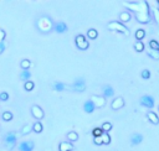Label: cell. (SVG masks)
<instances>
[{"label": "cell", "mask_w": 159, "mask_h": 151, "mask_svg": "<svg viewBox=\"0 0 159 151\" xmlns=\"http://www.w3.org/2000/svg\"><path fill=\"white\" fill-rule=\"evenodd\" d=\"M124 5L129 8V10L134 11L137 21H139L141 24H148L150 21V14H149V8L147 1H139L136 4L126 3Z\"/></svg>", "instance_id": "cell-1"}, {"label": "cell", "mask_w": 159, "mask_h": 151, "mask_svg": "<svg viewBox=\"0 0 159 151\" xmlns=\"http://www.w3.org/2000/svg\"><path fill=\"white\" fill-rule=\"evenodd\" d=\"M37 29L44 32V33H47L52 30V21L51 19H49L47 16H41L39 20H37Z\"/></svg>", "instance_id": "cell-2"}, {"label": "cell", "mask_w": 159, "mask_h": 151, "mask_svg": "<svg viewBox=\"0 0 159 151\" xmlns=\"http://www.w3.org/2000/svg\"><path fill=\"white\" fill-rule=\"evenodd\" d=\"M108 29L109 30H113V31H118L121 33H124V35H129V30L126 27L124 24H119L117 21H112L108 24Z\"/></svg>", "instance_id": "cell-3"}, {"label": "cell", "mask_w": 159, "mask_h": 151, "mask_svg": "<svg viewBox=\"0 0 159 151\" xmlns=\"http://www.w3.org/2000/svg\"><path fill=\"white\" fill-rule=\"evenodd\" d=\"M75 44H76V46H77V49H80V50H82V51L87 50L88 47H89L88 41L85 38L84 35H81V33L76 36V38H75Z\"/></svg>", "instance_id": "cell-4"}, {"label": "cell", "mask_w": 159, "mask_h": 151, "mask_svg": "<svg viewBox=\"0 0 159 151\" xmlns=\"http://www.w3.org/2000/svg\"><path fill=\"white\" fill-rule=\"evenodd\" d=\"M4 144L8 149H12L16 144V134L15 133H8L4 136Z\"/></svg>", "instance_id": "cell-5"}, {"label": "cell", "mask_w": 159, "mask_h": 151, "mask_svg": "<svg viewBox=\"0 0 159 151\" xmlns=\"http://www.w3.org/2000/svg\"><path fill=\"white\" fill-rule=\"evenodd\" d=\"M89 100H91L93 104L96 105V108H103V107L106 105V99H105V97H100V95H92Z\"/></svg>", "instance_id": "cell-6"}, {"label": "cell", "mask_w": 159, "mask_h": 151, "mask_svg": "<svg viewBox=\"0 0 159 151\" xmlns=\"http://www.w3.org/2000/svg\"><path fill=\"white\" fill-rule=\"evenodd\" d=\"M139 102H141V104L146 108L150 109L154 107V99H153V97H150V95H143Z\"/></svg>", "instance_id": "cell-7"}, {"label": "cell", "mask_w": 159, "mask_h": 151, "mask_svg": "<svg viewBox=\"0 0 159 151\" xmlns=\"http://www.w3.org/2000/svg\"><path fill=\"white\" fill-rule=\"evenodd\" d=\"M72 89L76 92H84L86 89V83H85V79L84 78H80V79H76V82L72 86Z\"/></svg>", "instance_id": "cell-8"}, {"label": "cell", "mask_w": 159, "mask_h": 151, "mask_svg": "<svg viewBox=\"0 0 159 151\" xmlns=\"http://www.w3.org/2000/svg\"><path fill=\"white\" fill-rule=\"evenodd\" d=\"M31 113H32V116L36 119H42L44 118V110L41 109L39 105H32L31 107Z\"/></svg>", "instance_id": "cell-9"}, {"label": "cell", "mask_w": 159, "mask_h": 151, "mask_svg": "<svg viewBox=\"0 0 159 151\" xmlns=\"http://www.w3.org/2000/svg\"><path fill=\"white\" fill-rule=\"evenodd\" d=\"M111 107H112L113 110H118V109L123 108L124 107V100L122 97H118V98H116L113 102H112V104H111Z\"/></svg>", "instance_id": "cell-10"}, {"label": "cell", "mask_w": 159, "mask_h": 151, "mask_svg": "<svg viewBox=\"0 0 159 151\" xmlns=\"http://www.w3.org/2000/svg\"><path fill=\"white\" fill-rule=\"evenodd\" d=\"M143 140V136L142 134H138V133H134L132 134V136H130V144L134 146V145H138V144H141Z\"/></svg>", "instance_id": "cell-11"}, {"label": "cell", "mask_w": 159, "mask_h": 151, "mask_svg": "<svg viewBox=\"0 0 159 151\" xmlns=\"http://www.w3.org/2000/svg\"><path fill=\"white\" fill-rule=\"evenodd\" d=\"M20 151H32L34 149V142L32 141H24L20 144Z\"/></svg>", "instance_id": "cell-12"}, {"label": "cell", "mask_w": 159, "mask_h": 151, "mask_svg": "<svg viewBox=\"0 0 159 151\" xmlns=\"http://www.w3.org/2000/svg\"><path fill=\"white\" fill-rule=\"evenodd\" d=\"M59 150H60V151H72V150H73V145H72V142L62 141V142H60Z\"/></svg>", "instance_id": "cell-13"}, {"label": "cell", "mask_w": 159, "mask_h": 151, "mask_svg": "<svg viewBox=\"0 0 159 151\" xmlns=\"http://www.w3.org/2000/svg\"><path fill=\"white\" fill-rule=\"evenodd\" d=\"M53 30L56 31L57 33H65L67 31V25L65 23H57L56 25L53 26Z\"/></svg>", "instance_id": "cell-14"}, {"label": "cell", "mask_w": 159, "mask_h": 151, "mask_svg": "<svg viewBox=\"0 0 159 151\" xmlns=\"http://www.w3.org/2000/svg\"><path fill=\"white\" fill-rule=\"evenodd\" d=\"M102 92H103V95H105L106 98H112L114 95V91H113V88L111 86H105L103 89H102Z\"/></svg>", "instance_id": "cell-15"}, {"label": "cell", "mask_w": 159, "mask_h": 151, "mask_svg": "<svg viewBox=\"0 0 159 151\" xmlns=\"http://www.w3.org/2000/svg\"><path fill=\"white\" fill-rule=\"evenodd\" d=\"M130 19H132V15H130L129 11H123V12L119 14V21H121L122 24L128 23Z\"/></svg>", "instance_id": "cell-16"}, {"label": "cell", "mask_w": 159, "mask_h": 151, "mask_svg": "<svg viewBox=\"0 0 159 151\" xmlns=\"http://www.w3.org/2000/svg\"><path fill=\"white\" fill-rule=\"evenodd\" d=\"M95 109H96V105L93 104L91 100H87L85 104H84V110H85L86 113H89V114H91V113H93Z\"/></svg>", "instance_id": "cell-17"}, {"label": "cell", "mask_w": 159, "mask_h": 151, "mask_svg": "<svg viewBox=\"0 0 159 151\" xmlns=\"http://www.w3.org/2000/svg\"><path fill=\"white\" fill-rule=\"evenodd\" d=\"M147 118L149 119V121L150 123H153V124H159V118H158V115H157V113H154V112H148L147 113Z\"/></svg>", "instance_id": "cell-18"}, {"label": "cell", "mask_w": 159, "mask_h": 151, "mask_svg": "<svg viewBox=\"0 0 159 151\" xmlns=\"http://www.w3.org/2000/svg\"><path fill=\"white\" fill-rule=\"evenodd\" d=\"M30 77H31V73L29 71H23L21 73H20V79H21V81L29 82L30 81Z\"/></svg>", "instance_id": "cell-19"}, {"label": "cell", "mask_w": 159, "mask_h": 151, "mask_svg": "<svg viewBox=\"0 0 159 151\" xmlns=\"http://www.w3.org/2000/svg\"><path fill=\"white\" fill-rule=\"evenodd\" d=\"M87 36L91 40H96L98 37V32H97V30H95V29H89L87 31Z\"/></svg>", "instance_id": "cell-20"}, {"label": "cell", "mask_w": 159, "mask_h": 151, "mask_svg": "<svg viewBox=\"0 0 159 151\" xmlns=\"http://www.w3.org/2000/svg\"><path fill=\"white\" fill-rule=\"evenodd\" d=\"M67 138L70 140V142H73V141H77L78 140V134L76 131H70L67 134Z\"/></svg>", "instance_id": "cell-21"}, {"label": "cell", "mask_w": 159, "mask_h": 151, "mask_svg": "<svg viewBox=\"0 0 159 151\" xmlns=\"http://www.w3.org/2000/svg\"><path fill=\"white\" fill-rule=\"evenodd\" d=\"M52 88L55 89V91L61 92V91H64V89H65V84L61 83V82H55V83L52 84Z\"/></svg>", "instance_id": "cell-22"}, {"label": "cell", "mask_w": 159, "mask_h": 151, "mask_svg": "<svg viewBox=\"0 0 159 151\" xmlns=\"http://www.w3.org/2000/svg\"><path fill=\"white\" fill-rule=\"evenodd\" d=\"M144 36H146V31L144 30H137L136 31V38H137V41H142L143 38H144Z\"/></svg>", "instance_id": "cell-23"}, {"label": "cell", "mask_w": 159, "mask_h": 151, "mask_svg": "<svg viewBox=\"0 0 159 151\" xmlns=\"http://www.w3.org/2000/svg\"><path fill=\"white\" fill-rule=\"evenodd\" d=\"M20 66H21V68H23L24 71H27L31 67V62H30L29 60H23L21 63H20Z\"/></svg>", "instance_id": "cell-24"}, {"label": "cell", "mask_w": 159, "mask_h": 151, "mask_svg": "<svg viewBox=\"0 0 159 151\" xmlns=\"http://www.w3.org/2000/svg\"><path fill=\"white\" fill-rule=\"evenodd\" d=\"M32 129H34V133H37V134H40L41 131H42V124H41L40 121H37V123H35L34 124V126H32Z\"/></svg>", "instance_id": "cell-25"}, {"label": "cell", "mask_w": 159, "mask_h": 151, "mask_svg": "<svg viewBox=\"0 0 159 151\" xmlns=\"http://www.w3.org/2000/svg\"><path fill=\"white\" fill-rule=\"evenodd\" d=\"M134 50H136L137 52L144 51V44L142 42V41H137V42L134 44Z\"/></svg>", "instance_id": "cell-26"}, {"label": "cell", "mask_w": 159, "mask_h": 151, "mask_svg": "<svg viewBox=\"0 0 159 151\" xmlns=\"http://www.w3.org/2000/svg\"><path fill=\"white\" fill-rule=\"evenodd\" d=\"M149 49L159 51V42H158V41H155V40H150L149 41Z\"/></svg>", "instance_id": "cell-27"}, {"label": "cell", "mask_w": 159, "mask_h": 151, "mask_svg": "<svg viewBox=\"0 0 159 151\" xmlns=\"http://www.w3.org/2000/svg\"><path fill=\"white\" fill-rule=\"evenodd\" d=\"M103 130H102V128H95L93 130H92V134H93V136L95 138H100V136H102L103 135Z\"/></svg>", "instance_id": "cell-28"}, {"label": "cell", "mask_w": 159, "mask_h": 151, "mask_svg": "<svg viewBox=\"0 0 159 151\" xmlns=\"http://www.w3.org/2000/svg\"><path fill=\"white\" fill-rule=\"evenodd\" d=\"M148 54L153 58V60H159V51H155V50H152L149 49L148 50Z\"/></svg>", "instance_id": "cell-29"}, {"label": "cell", "mask_w": 159, "mask_h": 151, "mask_svg": "<svg viewBox=\"0 0 159 151\" xmlns=\"http://www.w3.org/2000/svg\"><path fill=\"white\" fill-rule=\"evenodd\" d=\"M102 140H103V145H108V144L111 142V136H109V134H108V133H103Z\"/></svg>", "instance_id": "cell-30"}, {"label": "cell", "mask_w": 159, "mask_h": 151, "mask_svg": "<svg viewBox=\"0 0 159 151\" xmlns=\"http://www.w3.org/2000/svg\"><path fill=\"white\" fill-rule=\"evenodd\" d=\"M152 11H153V16H154L155 21H157V24L159 26V9L155 8V6H153V8H152Z\"/></svg>", "instance_id": "cell-31"}, {"label": "cell", "mask_w": 159, "mask_h": 151, "mask_svg": "<svg viewBox=\"0 0 159 151\" xmlns=\"http://www.w3.org/2000/svg\"><path fill=\"white\" fill-rule=\"evenodd\" d=\"M1 116H3V120H4V121H10V120L12 119V113H10V112H4Z\"/></svg>", "instance_id": "cell-32"}, {"label": "cell", "mask_w": 159, "mask_h": 151, "mask_svg": "<svg viewBox=\"0 0 159 151\" xmlns=\"http://www.w3.org/2000/svg\"><path fill=\"white\" fill-rule=\"evenodd\" d=\"M101 128H102V130H103L105 133H108L109 130L112 129V124H111V123H108V121H106V123H103Z\"/></svg>", "instance_id": "cell-33"}, {"label": "cell", "mask_w": 159, "mask_h": 151, "mask_svg": "<svg viewBox=\"0 0 159 151\" xmlns=\"http://www.w3.org/2000/svg\"><path fill=\"white\" fill-rule=\"evenodd\" d=\"M31 130H34L32 126H31L30 124H26V125H24V128H23V130H21V133H23V135H26V134H29Z\"/></svg>", "instance_id": "cell-34"}, {"label": "cell", "mask_w": 159, "mask_h": 151, "mask_svg": "<svg viewBox=\"0 0 159 151\" xmlns=\"http://www.w3.org/2000/svg\"><path fill=\"white\" fill-rule=\"evenodd\" d=\"M34 87H35V84H34V82H31V81L25 82V89H26V91H32Z\"/></svg>", "instance_id": "cell-35"}, {"label": "cell", "mask_w": 159, "mask_h": 151, "mask_svg": "<svg viewBox=\"0 0 159 151\" xmlns=\"http://www.w3.org/2000/svg\"><path fill=\"white\" fill-rule=\"evenodd\" d=\"M142 78L143 79H149L150 78V72L148 70H143L142 71Z\"/></svg>", "instance_id": "cell-36"}, {"label": "cell", "mask_w": 159, "mask_h": 151, "mask_svg": "<svg viewBox=\"0 0 159 151\" xmlns=\"http://www.w3.org/2000/svg\"><path fill=\"white\" fill-rule=\"evenodd\" d=\"M9 99V94L6 93V92H3V93H0V100L1 102H6Z\"/></svg>", "instance_id": "cell-37"}, {"label": "cell", "mask_w": 159, "mask_h": 151, "mask_svg": "<svg viewBox=\"0 0 159 151\" xmlns=\"http://www.w3.org/2000/svg\"><path fill=\"white\" fill-rule=\"evenodd\" d=\"M93 142L96 144V145H103L102 136H100V138H93Z\"/></svg>", "instance_id": "cell-38"}, {"label": "cell", "mask_w": 159, "mask_h": 151, "mask_svg": "<svg viewBox=\"0 0 159 151\" xmlns=\"http://www.w3.org/2000/svg\"><path fill=\"white\" fill-rule=\"evenodd\" d=\"M5 36H6V33H5V31L1 29V30H0V42H4Z\"/></svg>", "instance_id": "cell-39"}, {"label": "cell", "mask_w": 159, "mask_h": 151, "mask_svg": "<svg viewBox=\"0 0 159 151\" xmlns=\"http://www.w3.org/2000/svg\"><path fill=\"white\" fill-rule=\"evenodd\" d=\"M5 51V42H0V53H4Z\"/></svg>", "instance_id": "cell-40"}, {"label": "cell", "mask_w": 159, "mask_h": 151, "mask_svg": "<svg viewBox=\"0 0 159 151\" xmlns=\"http://www.w3.org/2000/svg\"><path fill=\"white\" fill-rule=\"evenodd\" d=\"M157 3H158V4H159V0H158V1H157Z\"/></svg>", "instance_id": "cell-41"}, {"label": "cell", "mask_w": 159, "mask_h": 151, "mask_svg": "<svg viewBox=\"0 0 159 151\" xmlns=\"http://www.w3.org/2000/svg\"><path fill=\"white\" fill-rule=\"evenodd\" d=\"M158 109H159V108H158Z\"/></svg>", "instance_id": "cell-42"}]
</instances>
